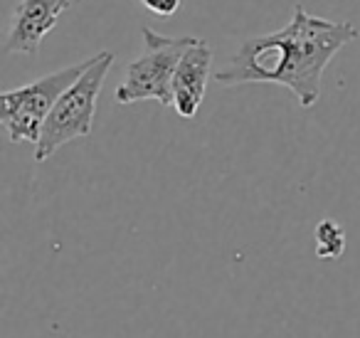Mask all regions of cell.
<instances>
[{"mask_svg": "<svg viewBox=\"0 0 360 338\" xmlns=\"http://www.w3.org/2000/svg\"><path fill=\"white\" fill-rule=\"evenodd\" d=\"M358 37V27L309 15L294 8L289 25L266 35H255L240 45L222 70L212 72L220 87L281 84L304 109L321 99V77L343 45Z\"/></svg>", "mask_w": 360, "mask_h": 338, "instance_id": "obj_1", "label": "cell"}, {"mask_svg": "<svg viewBox=\"0 0 360 338\" xmlns=\"http://www.w3.org/2000/svg\"><path fill=\"white\" fill-rule=\"evenodd\" d=\"M111 65H114L111 52L94 55V62H91L89 70L60 96V101L55 104V109L50 111L45 126H42L40 141L35 144L37 163L47 161L70 141L84 139V136L91 134L96 101H99L101 87H104Z\"/></svg>", "mask_w": 360, "mask_h": 338, "instance_id": "obj_2", "label": "cell"}, {"mask_svg": "<svg viewBox=\"0 0 360 338\" xmlns=\"http://www.w3.org/2000/svg\"><path fill=\"white\" fill-rule=\"evenodd\" d=\"M143 55L136 57L126 67V77L116 89V104L126 106L134 101L153 99L163 106H173V77L178 62L188 47L195 42V35L165 37L143 27Z\"/></svg>", "mask_w": 360, "mask_h": 338, "instance_id": "obj_3", "label": "cell"}, {"mask_svg": "<svg viewBox=\"0 0 360 338\" xmlns=\"http://www.w3.org/2000/svg\"><path fill=\"white\" fill-rule=\"evenodd\" d=\"M91 62H94V55L84 62L52 72L32 84L8 89L0 94V101H3L0 121L6 126L13 144H37L40 141L42 126H45L50 111L55 109L60 96L89 70Z\"/></svg>", "mask_w": 360, "mask_h": 338, "instance_id": "obj_4", "label": "cell"}, {"mask_svg": "<svg viewBox=\"0 0 360 338\" xmlns=\"http://www.w3.org/2000/svg\"><path fill=\"white\" fill-rule=\"evenodd\" d=\"M212 52L210 45L200 37H195L191 47L186 50L183 60L178 62V70L173 77V109L183 119H193L205 99L207 82L212 72Z\"/></svg>", "mask_w": 360, "mask_h": 338, "instance_id": "obj_5", "label": "cell"}, {"mask_svg": "<svg viewBox=\"0 0 360 338\" xmlns=\"http://www.w3.org/2000/svg\"><path fill=\"white\" fill-rule=\"evenodd\" d=\"M62 0H22L15 8L11 32L6 37V52L18 55H35L45 35L57 25L65 13Z\"/></svg>", "mask_w": 360, "mask_h": 338, "instance_id": "obj_6", "label": "cell"}, {"mask_svg": "<svg viewBox=\"0 0 360 338\" xmlns=\"http://www.w3.org/2000/svg\"><path fill=\"white\" fill-rule=\"evenodd\" d=\"M316 239V254L321 259H338L345 252V230L340 227V223L326 218L316 225L314 230Z\"/></svg>", "mask_w": 360, "mask_h": 338, "instance_id": "obj_7", "label": "cell"}, {"mask_svg": "<svg viewBox=\"0 0 360 338\" xmlns=\"http://www.w3.org/2000/svg\"><path fill=\"white\" fill-rule=\"evenodd\" d=\"M141 6L150 13V15L160 18V20H170L178 13L180 0H141Z\"/></svg>", "mask_w": 360, "mask_h": 338, "instance_id": "obj_8", "label": "cell"}, {"mask_svg": "<svg viewBox=\"0 0 360 338\" xmlns=\"http://www.w3.org/2000/svg\"><path fill=\"white\" fill-rule=\"evenodd\" d=\"M62 3H65V8H70V6H72V0H62Z\"/></svg>", "mask_w": 360, "mask_h": 338, "instance_id": "obj_9", "label": "cell"}]
</instances>
